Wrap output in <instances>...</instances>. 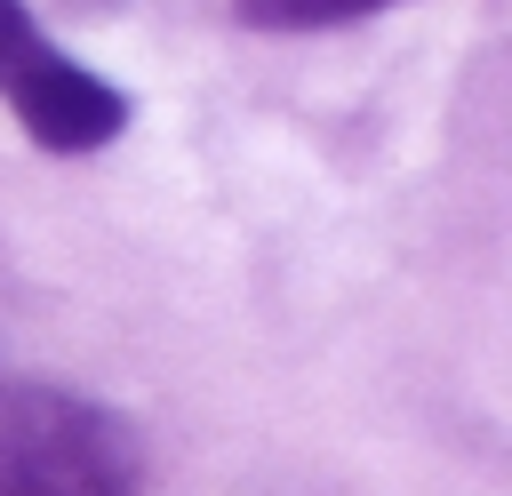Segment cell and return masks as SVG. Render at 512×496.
Listing matches in <instances>:
<instances>
[{
	"label": "cell",
	"mask_w": 512,
	"mask_h": 496,
	"mask_svg": "<svg viewBox=\"0 0 512 496\" xmlns=\"http://www.w3.org/2000/svg\"><path fill=\"white\" fill-rule=\"evenodd\" d=\"M392 0H240V24L256 32H328V24H360Z\"/></svg>",
	"instance_id": "obj_3"
},
{
	"label": "cell",
	"mask_w": 512,
	"mask_h": 496,
	"mask_svg": "<svg viewBox=\"0 0 512 496\" xmlns=\"http://www.w3.org/2000/svg\"><path fill=\"white\" fill-rule=\"evenodd\" d=\"M0 96L40 152H104L128 128V96L64 56L24 0H0Z\"/></svg>",
	"instance_id": "obj_2"
},
{
	"label": "cell",
	"mask_w": 512,
	"mask_h": 496,
	"mask_svg": "<svg viewBox=\"0 0 512 496\" xmlns=\"http://www.w3.org/2000/svg\"><path fill=\"white\" fill-rule=\"evenodd\" d=\"M128 432L56 384H0V496H128Z\"/></svg>",
	"instance_id": "obj_1"
}]
</instances>
